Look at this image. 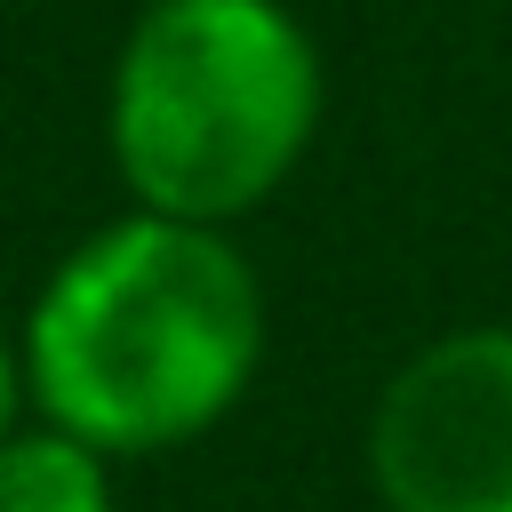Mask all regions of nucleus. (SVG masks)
Returning <instances> with one entry per match:
<instances>
[{
    "instance_id": "nucleus-5",
    "label": "nucleus",
    "mask_w": 512,
    "mask_h": 512,
    "mask_svg": "<svg viewBox=\"0 0 512 512\" xmlns=\"http://www.w3.org/2000/svg\"><path fill=\"white\" fill-rule=\"evenodd\" d=\"M32 416V384H24V352H16V328H0V440Z\"/></svg>"
},
{
    "instance_id": "nucleus-2",
    "label": "nucleus",
    "mask_w": 512,
    "mask_h": 512,
    "mask_svg": "<svg viewBox=\"0 0 512 512\" xmlns=\"http://www.w3.org/2000/svg\"><path fill=\"white\" fill-rule=\"evenodd\" d=\"M328 112V64L288 0H144L104 72V160L128 208L248 224Z\"/></svg>"
},
{
    "instance_id": "nucleus-4",
    "label": "nucleus",
    "mask_w": 512,
    "mask_h": 512,
    "mask_svg": "<svg viewBox=\"0 0 512 512\" xmlns=\"http://www.w3.org/2000/svg\"><path fill=\"white\" fill-rule=\"evenodd\" d=\"M0 512H120L112 456L48 416H24L0 440Z\"/></svg>"
},
{
    "instance_id": "nucleus-3",
    "label": "nucleus",
    "mask_w": 512,
    "mask_h": 512,
    "mask_svg": "<svg viewBox=\"0 0 512 512\" xmlns=\"http://www.w3.org/2000/svg\"><path fill=\"white\" fill-rule=\"evenodd\" d=\"M360 464L384 512H512V320H464L392 360Z\"/></svg>"
},
{
    "instance_id": "nucleus-1",
    "label": "nucleus",
    "mask_w": 512,
    "mask_h": 512,
    "mask_svg": "<svg viewBox=\"0 0 512 512\" xmlns=\"http://www.w3.org/2000/svg\"><path fill=\"white\" fill-rule=\"evenodd\" d=\"M264 344V272L232 224H184L160 208L88 224L16 320L32 416L80 432L112 464L176 456L232 424Z\"/></svg>"
}]
</instances>
